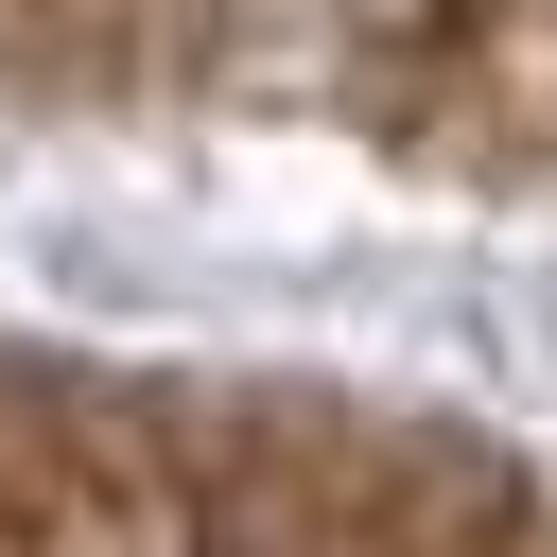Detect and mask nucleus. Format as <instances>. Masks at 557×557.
I'll return each mask as SVG.
<instances>
[{"label":"nucleus","mask_w":557,"mask_h":557,"mask_svg":"<svg viewBox=\"0 0 557 557\" xmlns=\"http://www.w3.org/2000/svg\"><path fill=\"white\" fill-rule=\"evenodd\" d=\"M104 557H313V540H278V522H122Z\"/></svg>","instance_id":"obj_1"}]
</instances>
